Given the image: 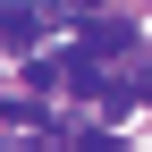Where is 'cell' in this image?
I'll return each mask as SVG.
<instances>
[{
	"mask_svg": "<svg viewBox=\"0 0 152 152\" xmlns=\"http://www.w3.org/2000/svg\"><path fill=\"white\" fill-rule=\"evenodd\" d=\"M76 9H93V0H76Z\"/></svg>",
	"mask_w": 152,
	"mask_h": 152,
	"instance_id": "cell-4",
	"label": "cell"
},
{
	"mask_svg": "<svg viewBox=\"0 0 152 152\" xmlns=\"http://www.w3.org/2000/svg\"><path fill=\"white\" fill-rule=\"evenodd\" d=\"M144 102H152V85H144Z\"/></svg>",
	"mask_w": 152,
	"mask_h": 152,
	"instance_id": "cell-5",
	"label": "cell"
},
{
	"mask_svg": "<svg viewBox=\"0 0 152 152\" xmlns=\"http://www.w3.org/2000/svg\"><path fill=\"white\" fill-rule=\"evenodd\" d=\"M42 34H51V9L42 0H0V42L9 51H34Z\"/></svg>",
	"mask_w": 152,
	"mask_h": 152,
	"instance_id": "cell-1",
	"label": "cell"
},
{
	"mask_svg": "<svg viewBox=\"0 0 152 152\" xmlns=\"http://www.w3.org/2000/svg\"><path fill=\"white\" fill-rule=\"evenodd\" d=\"M110 51H127V26H85L76 59H110Z\"/></svg>",
	"mask_w": 152,
	"mask_h": 152,
	"instance_id": "cell-2",
	"label": "cell"
},
{
	"mask_svg": "<svg viewBox=\"0 0 152 152\" xmlns=\"http://www.w3.org/2000/svg\"><path fill=\"white\" fill-rule=\"evenodd\" d=\"M93 110L102 118H127V85H93Z\"/></svg>",
	"mask_w": 152,
	"mask_h": 152,
	"instance_id": "cell-3",
	"label": "cell"
}]
</instances>
